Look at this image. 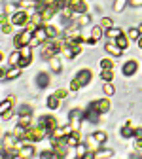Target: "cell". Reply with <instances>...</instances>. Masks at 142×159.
Segmentation results:
<instances>
[{"mask_svg": "<svg viewBox=\"0 0 142 159\" xmlns=\"http://www.w3.org/2000/svg\"><path fill=\"white\" fill-rule=\"evenodd\" d=\"M140 150H142V148H140Z\"/></svg>", "mask_w": 142, "mask_h": 159, "instance_id": "cell-49", "label": "cell"}, {"mask_svg": "<svg viewBox=\"0 0 142 159\" xmlns=\"http://www.w3.org/2000/svg\"><path fill=\"white\" fill-rule=\"evenodd\" d=\"M66 144H68L70 148H74V146L80 144V133H78V131H72L70 134H66Z\"/></svg>", "mask_w": 142, "mask_h": 159, "instance_id": "cell-14", "label": "cell"}, {"mask_svg": "<svg viewBox=\"0 0 142 159\" xmlns=\"http://www.w3.org/2000/svg\"><path fill=\"white\" fill-rule=\"evenodd\" d=\"M30 114H23V116H19V125H23V127H29L30 125Z\"/></svg>", "mask_w": 142, "mask_h": 159, "instance_id": "cell-25", "label": "cell"}, {"mask_svg": "<svg viewBox=\"0 0 142 159\" xmlns=\"http://www.w3.org/2000/svg\"><path fill=\"white\" fill-rule=\"evenodd\" d=\"M100 78H103L104 82H112L114 72H112V70H103V72H100Z\"/></svg>", "mask_w": 142, "mask_h": 159, "instance_id": "cell-34", "label": "cell"}, {"mask_svg": "<svg viewBox=\"0 0 142 159\" xmlns=\"http://www.w3.org/2000/svg\"><path fill=\"white\" fill-rule=\"evenodd\" d=\"M30 155H34V148H32L30 144H29V146L23 144L21 148H19V155H17L19 159H27V157H30Z\"/></svg>", "mask_w": 142, "mask_h": 159, "instance_id": "cell-11", "label": "cell"}, {"mask_svg": "<svg viewBox=\"0 0 142 159\" xmlns=\"http://www.w3.org/2000/svg\"><path fill=\"white\" fill-rule=\"evenodd\" d=\"M49 65H51V70H53V72H61V63H59V59L51 57V59H49Z\"/></svg>", "mask_w": 142, "mask_h": 159, "instance_id": "cell-30", "label": "cell"}, {"mask_svg": "<svg viewBox=\"0 0 142 159\" xmlns=\"http://www.w3.org/2000/svg\"><path fill=\"white\" fill-rule=\"evenodd\" d=\"M68 117H70V121H74V127H78V121H80V119H84V114H82V110L74 108V110H70Z\"/></svg>", "mask_w": 142, "mask_h": 159, "instance_id": "cell-18", "label": "cell"}, {"mask_svg": "<svg viewBox=\"0 0 142 159\" xmlns=\"http://www.w3.org/2000/svg\"><path fill=\"white\" fill-rule=\"evenodd\" d=\"M129 4H131L133 8H140V6H142V0H129Z\"/></svg>", "mask_w": 142, "mask_h": 159, "instance_id": "cell-44", "label": "cell"}, {"mask_svg": "<svg viewBox=\"0 0 142 159\" xmlns=\"http://www.w3.org/2000/svg\"><path fill=\"white\" fill-rule=\"evenodd\" d=\"M55 95H57L59 98H65V97H66V91H65V89H57V91H55Z\"/></svg>", "mask_w": 142, "mask_h": 159, "instance_id": "cell-45", "label": "cell"}, {"mask_svg": "<svg viewBox=\"0 0 142 159\" xmlns=\"http://www.w3.org/2000/svg\"><path fill=\"white\" fill-rule=\"evenodd\" d=\"M138 48H142V36L138 38Z\"/></svg>", "mask_w": 142, "mask_h": 159, "instance_id": "cell-46", "label": "cell"}, {"mask_svg": "<svg viewBox=\"0 0 142 159\" xmlns=\"http://www.w3.org/2000/svg\"><path fill=\"white\" fill-rule=\"evenodd\" d=\"M11 25L13 23H8V19H6V21H2V32L4 34H10L11 32Z\"/></svg>", "mask_w": 142, "mask_h": 159, "instance_id": "cell-38", "label": "cell"}, {"mask_svg": "<svg viewBox=\"0 0 142 159\" xmlns=\"http://www.w3.org/2000/svg\"><path fill=\"white\" fill-rule=\"evenodd\" d=\"M136 68H138V65H136L135 59H133V61H127V63L123 65V74H125V76H133V74L136 72Z\"/></svg>", "mask_w": 142, "mask_h": 159, "instance_id": "cell-12", "label": "cell"}, {"mask_svg": "<svg viewBox=\"0 0 142 159\" xmlns=\"http://www.w3.org/2000/svg\"><path fill=\"white\" fill-rule=\"evenodd\" d=\"M100 27L108 30V29H112V27H114V21H112L110 17H103V21H100Z\"/></svg>", "mask_w": 142, "mask_h": 159, "instance_id": "cell-31", "label": "cell"}, {"mask_svg": "<svg viewBox=\"0 0 142 159\" xmlns=\"http://www.w3.org/2000/svg\"><path fill=\"white\" fill-rule=\"evenodd\" d=\"M84 119H87V121H91V123H98L100 114L97 110H93V108H87V112L84 114Z\"/></svg>", "mask_w": 142, "mask_h": 159, "instance_id": "cell-10", "label": "cell"}, {"mask_svg": "<svg viewBox=\"0 0 142 159\" xmlns=\"http://www.w3.org/2000/svg\"><path fill=\"white\" fill-rule=\"evenodd\" d=\"M66 4L74 10V13H85L87 11V4L84 0H66Z\"/></svg>", "mask_w": 142, "mask_h": 159, "instance_id": "cell-6", "label": "cell"}, {"mask_svg": "<svg viewBox=\"0 0 142 159\" xmlns=\"http://www.w3.org/2000/svg\"><path fill=\"white\" fill-rule=\"evenodd\" d=\"M136 146H138V148H142V140H136Z\"/></svg>", "mask_w": 142, "mask_h": 159, "instance_id": "cell-47", "label": "cell"}, {"mask_svg": "<svg viewBox=\"0 0 142 159\" xmlns=\"http://www.w3.org/2000/svg\"><path fill=\"white\" fill-rule=\"evenodd\" d=\"M32 32L30 30H23V32H19L15 38H13V46L15 48H19V49H21V48H25V46H29L30 44V40H32Z\"/></svg>", "mask_w": 142, "mask_h": 159, "instance_id": "cell-2", "label": "cell"}, {"mask_svg": "<svg viewBox=\"0 0 142 159\" xmlns=\"http://www.w3.org/2000/svg\"><path fill=\"white\" fill-rule=\"evenodd\" d=\"M30 61H32V55H21V61H19V66H21V68H25V66H29V65H30Z\"/></svg>", "mask_w": 142, "mask_h": 159, "instance_id": "cell-28", "label": "cell"}, {"mask_svg": "<svg viewBox=\"0 0 142 159\" xmlns=\"http://www.w3.org/2000/svg\"><path fill=\"white\" fill-rule=\"evenodd\" d=\"M32 34H34V40H38L40 44H44L46 40L49 38V36H48V30H46V27H38V29H36Z\"/></svg>", "mask_w": 142, "mask_h": 159, "instance_id": "cell-9", "label": "cell"}, {"mask_svg": "<svg viewBox=\"0 0 142 159\" xmlns=\"http://www.w3.org/2000/svg\"><path fill=\"white\" fill-rule=\"evenodd\" d=\"M100 68H103V70H112L114 63L110 61V59H100Z\"/></svg>", "mask_w": 142, "mask_h": 159, "instance_id": "cell-27", "label": "cell"}, {"mask_svg": "<svg viewBox=\"0 0 142 159\" xmlns=\"http://www.w3.org/2000/svg\"><path fill=\"white\" fill-rule=\"evenodd\" d=\"M89 108L97 110L98 114H106V112L110 110V101H108V98H98V101H93V102L89 104Z\"/></svg>", "mask_w": 142, "mask_h": 159, "instance_id": "cell-4", "label": "cell"}, {"mask_svg": "<svg viewBox=\"0 0 142 159\" xmlns=\"http://www.w3.org/2000/svg\"><path fill=\"white\" fill-rule=\"evenodd\" d=\"M36 84H38V87H48L49 85V76L46 74V72H40L38 76H36Z\"/></svg>", "mask_w": 142, "mask_h": 159, "instance_id": "cell-17", "label": "cell"}, {"mask_svg": "<svg viewBox=\"0 0 142 159\" xmlns=\"http://www.w3.org/2000/svg\"><path fill=\"white\" fill-rule=\"evenodd\" d=\"M76 148H78V153H76L78 157H85V153H87V146L85 144H78Z\"/></svg>", "mask_w": 142, "mask_h": 159, "instance_id": "cell-36", "label": "cell"}, {"mask_svg": "<svg viewBox=\"0 0 142 159\" xmlns=\"http://www.w3.org/2000/svg\"><path fill=\"white\" fill-rule=\"evenodd\" d=\"M133 134H135V129H131V123H125L121 127V136L123 138H131Z\"/></svg>", "mask_w": 142, "mask_h": 159, "instance_id": "cell-22", "label": "cell"}, {"mask_svg": "<svg viewBox=\"0 0 142 159\" xmlns=\"http://www.w3.org/2000/svg\"><path fill=\"white\" fill-rule=\"evenodd\" d=\"M48 106H49L51 110H57V108L61 106V98H59L57 95H51V97L48 98Z\"/></svg>", "mask_w": 142, "mask_h": 159, "instance_id": "cell-21", "label": "cell"}, {"mask_svg": "<svg viewBox=\"0 0 142 159\" xmlns=\"http://www.w3.org/2000/svg\"><path fill=\"white\" fill-rule=\"evenodd\" d=\"M17 136L15 134H4V138H2V152H6V150H13L17 144Z\"/></svg>", "mask_w": 142, "mask_h": 159, "instance_id": "cell-8", "label": "cell"}, {"mask_svg": "<svg viewBox=\"0 0 142 159\" xmlns=\"http://www.w3.org/2000/svg\"><path fill=\"white\" fill-rule=\"evenodd\" d=\"M138 30H140V34H142V25H140V27H138Z\"/></svg>", "mask_w": 142, "mask_h": 159, "instance_id": "cell-48", "label": "cell"}, {"mask_svg": "<svg viewBox=\"0 0 142 159\" xmlns=\"http://www.w3.org/2000/svg\"><path fill=\"white\" fill-rule=\"evenodd\" d=\"M13 102H15V97H8V98H4L2 104H0V112H2V114L10 112V110H11V106H13Z\"/></svg>", "mask_w": 142, "mask_h": 159, "instance_id": "cell-15", "label": "cell"}, {"mask_svg": "<svg viewBox=\"0 0 142 159\" xmlns=\"http://www.w3.org/2000/svg\"><path fill=\"white\" fill-rule=\"evenodd\" d=\"M91 136L95 138V142H97V144H104V142H106V138H108V134H106L104 131H97V133H93Z\"/></svg>", "mask_w": 142, "mask_h": 159, "instance_id": "cell-19", "label": "cell"}, {"mask_svg": "<svg viewBox=\"0 0 142 159\" xmlns=\"http://www.w3.org/2000/svg\"><path fill=\"white\" fill-rule=\"evenodd\" d=\"M38 125H42V127H46L48 131H49V134L57 129V119L53 117V116H42L38 119Z\"/></svg>", "mask_w": 142, "mask_h": 159, "instance_id": "cell-3", "label": "cell"}, {"mask_svg": "<svg viewBox=\"0 0 142 159\" xmlns=\"http://www.w3.org/2000/svg\"><path fill=\"white\" fill-rule=\"evenodd\" d=\"M46 30H48V36H49V38H57V29H55V27L49 25V27H46Z\"/></svg>", "mask_w": 142, "mask_h": 159, "instance_id": "cell-39", "label": "cell"}, {"mask_svg": "<svg viewBox=\"0 0 142 159\" xmlns=\"http://www.w3.org/2000/svg\"><path fill=\"white\" fill-rule=\"evenodd\" d=\"M119 34H121V30H119V29H116V27H112V29H108V30H106V36H108V38H112V40H116Z\"/></svg>", "mask_w": 142, "mask_h": 159, "instance_id": "cell-29", "label": "cell"}, {"mask_svg": "<svg viewBox=\"0 0 142 159\" xmlns=\"http://www.w3.org/2000/svg\"><path fill=\"white\" fill-rule=\"evenodd\" d=\"M85 23H89V17H85V15H84V17H80L78 21H76L78 27H82V25H85Z\"/></svg>", "mask_w": 142, "mask_h": 159, "instance_id": "cell-42", "label": "cell"}, {"mask_svg": "<svg viewBox=\"0 0 142 159\" xmlns=\"http://www.w3.org/2000/svg\"><path fill=\"white\" fill-rule=\"evenodd\" d=\"M112 155H114L112 150H97L95 152V157L97 159H100V157H112Z\"/></svg>", "mask_w": 142, "mask_h": 159, "instance_id": "cell-26", "label": "cell"}, {"mask_svg": "<svg viewBox=\"0 0 142 159\" xmlns=\"http://www.w3.org/2000/svg\"><path fill=\"white\" fill-rule=\"evenodd\" d=\"M13 134H15L17 138H23V140H25V136H27V129H25L23 125H17V127H15V131H13Z\"/></svg>", "mask_w": 142, "mask_h": 159, "instance_id": "cell-24", "label": "cell"}, {"mask_svg": "<svg viewBox=\"0 0 142 159\" xmlns=\"http://www.w3.org/2000/svg\"><path fill=\"white\" fill-rule=\"evenodd\" d=\"M49 131L42 125H38V127H27V136H25V140L29 142H36V140H42V138L48 134Z\"/></svg>", "mask_w": 142, "mask_h": 159, "instance_id": "cell-1", "label": "cell"}, {"mask_svg": "<svg viewBox=\"0 0 142 159\" xmlns=\"http://www.w3.org/2000/svg\"><path fill=\"white\" fill-rule=\"evenodd\" d=\"M100 36H103V27H95V29H93V34H91V38L95 40V42H98V40H100Z\"/></svg>", "mask_w": 142, "mask_h": 159, "instance_id": "cell-32", "label": "cell"}, {"mask_svg": "<svg viewBox=\"0 0 142 159\" xmlns=\"http://www.w3.org/2000/svg\"><path fill=\"white\" fill-rule=\"evenodd\" d=\"M104 93L110 97V95H114V93H116V87H114L110 82H106V84H104Z\"/></svg>", "mask_w": 142, "mask_h": 159, "instance_id": "cell-37", "label": "cell"}, {"mask_svg": "<svg viewBox=\"0 0 142 159\" xmlns=\"http://www.w3.org/2000/svg\"><path fill=\"white\" fill-rule=\"evenodd\" d=\"M104 49H106V51H108L110 55H114V57H119L121 53H123V49H121V48H119L117 44H112V42H108V44L104 46Z\"/></svg>", "mask_w": 142, "mask_h": 159, "instance_id": "cell-13", "label": "cell"}, {"mask_svg": "<svg viewBox=\"0 0 142 159\" xmlns=\"http://www.w3.org/2000/svg\"><path fill=\"white\" fill-rule=\"evenodd\" d=\"M127 36H129V40H138L142 34H140V30H138V29H129Z\"/></svg>", "mask_w": 142, "mask_h": 159, "instance_id": "cell-33", "label": "cell"}, {"mask_svg": "<svg viewBox=\"0 0 142 159\" xmlns=\"http://www.w3.org/2000/svg\"><path fill=\"white\" fill-rule=\"evenodd\" d=\"M136 140H142V127H138V129H135V134H133Z\"/></svg>", "mask_w": 142, "mask_h": 159, "instance_id": "cell-43", "label": "cell"}, {"mask_svg": "<svg viewBox=\"0 0 142 159\" xmlns=\"http://www.w3.org/2000/svg\"><path fill=\"white\" fill-rule=\"evenodd\" d=\"M91 78H93V74H91L89 68H84V70H80V72L76 74V80L80 82V85H87V84L91 82Z\"/></svg>", "mask_w": 142, "mask_h": 159, "instance_id": "cell-7", "label": "cell"}, {"mask_svg": "<svg viewBox=\"0 0 142 159\" xmlns=\"http://www.w3.org/2000/svg\"><path fill=\"white\" fill-rule=\"evenodd\" d=\"M116 44H117L121 49H125V48L129 46V36H123V34H119V36L116 38Z\"/></svg>", "mask_w": 142, "mask_h": 159, "instance_id": "cell-23", "label": "cell"}, {"mask_svg": "<svg viewBox=\"0 0 142 159\" xmlns=\"http://www.w3.org/2000/svg\"><path fill=\"white\" fill-rule=\"evenodd\" d=\"M127 2H129V0H116V2H114V10H116V11H121V10L125 8Z\"/></svg>", "mask_w": 142, "mask_h": 159, "instance_id": "cell-35", "label": "cell"}, {"mask_svg": "<svg viewBox=\"0 0 142 159\" xmlns=\"http://www.w3.org/2000/svg\"><path fill=\"white\" fill-rule=\"evenodd\" d=\"M80 87H82V85H80V82H78V80H76V78H74V80H72V82H70V91H78Z\"/></svg>", "mask_w": 142, "mask_h": 159, "instance_id": "cell-40", "label": "cell"}, {"mask_svg": "<svg viewBox=\"0 0 142 159\" xmlns=\"http://www.w3.org/2000/svg\"><path fill=\"white\" fill-rule=\"evenodd\" d=\"M19 74H21V66H11L10 70H6L2 80H13V78H19Z\"/></svg>", "mask_w": 142, "mask_h": 159, "instance_id": "cell-16", "label": "cell"}, {"mask_svg": "<svg viewBox=\"0 0 142 159\" xmlns=\"http://www.w3.org/2000/svg\"><path fill=\"white\" fill-rule=\"evenodd\" d=\"M19 61H21V49H19V51H11V55H10V66H19Z\"/></svg>", "mask_w": 142, "mask_h": 159, "instance_id": "cell-20", "label": "cell"}, {"mask_svg": "<svg viewBox=\"0 0 142 159\" xmlns=\"http://www.w3.org/2000/svg\"><path fill=\"white\" fill-rule=\"evenodd\" d=\"M29 21H30V17L27 15V11H15L11 15V23L17 25V27H25Z\"/></svg>", "mask_w": 142, "mask_h": 159, "instance_id": "cell-5", "label": "cell"}, {"mask_svg": "<svg viewBox=\"0 0 142 159\" xmlns=\"http://www.w3.org/2000/svg\"><path fill=\"white\" fill-rule=\"evenodd\" d=\"M32 112V108L30 106H27V104H23L21 108H19V116H23V114H30Z\"/></svg>", "mask_w": 142, "mask_h": 159, "instance_id": "cell-41", "label": "cell"}]
</instances>
